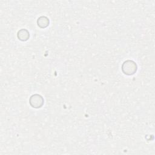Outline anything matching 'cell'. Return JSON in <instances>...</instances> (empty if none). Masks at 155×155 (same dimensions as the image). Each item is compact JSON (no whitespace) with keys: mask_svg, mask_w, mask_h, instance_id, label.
I'll use <instances>...</instances> for the list:
<instances>
[{"mask_svg":"<svg viewBox=\"0 0 155 155\" xmlns=\"http://www.w3.org/2000/svg\"><path fill=\"white\" fill-rule=\"evenodd\" d=\"M136 65L134 64V62L130 61L125 62L122 66V70L124 73L127 74H133L135 71H136Z\"/></svg>","mask_w":155,"mask_h":155,"instance_id":"obj_1","label":"cell"},{"mask_svg":"<svg viewBox=\"0 0 155 155\" xmlns=\"http://www.w3.org/2000/svg\"><path fill=\"white\" fill-rule=\"evenodd\" d=\"M30 101H36L33 102V104L31 105L33 107H41V106L43 104L42 98L41 97V96L38 94L32 96L30 99Z\"/></svg>","mask_w":155,"mask_h":155,"instance_id":"obj_2","label":"cell"},{"mask_svg":"<svg viewBox=\"0 0 155 155\" xmlns=\"http://www.w3.org/2000/svg\"><path fill=\"white\" fill-rule=\"evenodd\" d=\"M48 23V21L47 18H46L44 21H43V17H41L39 19H38V25H39L41 27H44V24H44L45 27L47 26Z\"/></svg>","mask_w":155,"mask_h":155,"instance_id":"obj_3","label":"cell"}]
</instances>
